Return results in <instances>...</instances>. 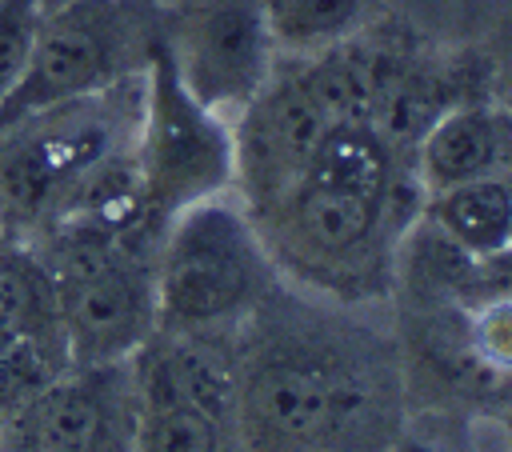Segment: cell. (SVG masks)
Masks as SVG:
<instances>
[{
  "label": "cell",
  "mask_w": 512,
  "mask_h": 452,
  "mask_svg": "<svg viewBox=\"0 0 512 452\" xmlns=\"http://www.w3.org/2000/svg\"><path fill=\"white\" fill-rule=\"evenodd\" d=\"M372 384L344 336L272 324L236 356V440L248 452H328L368 416Z\"/></svg>",
  "instance_id": "6da1fadb"
},
{
  "label": "cell",
  "mask_w": 512,
  "mask_h": 452,
  "mask_svg": "<svg viewBox=\"0 0 512 452\" xmlns=\"http://www.w3.org/2000/svg\"><path fill=\"white\" fill-rule=\"evenodd\" d=\"M140 108L144 72L8 124L0 132V232L48 228L96 164L136 144Z\"/></svg>",
  "instance_id": "7a4b0ae2"
},
{
  "label": "cell",
  "mask_w": 512,
  "mask_h": 452,
  "mask_svg": "<svg viewBox=\"0 0 512 452\" xmlns=\"http://www.w3.org/2000/svg\"><path fill=\"white\" fill-rule=\"evenodd\" d=\"M156 328L168 332H220L244 324L272 292L268 248L224 196L176 212L152 256Z\"/></svg>",
  "instance_id": "3957f363"
},
{
  "label": "cell",
  "mask_w": 512,
  "mask_h": 452,
  "mask_svg": "<svg viewBox=\"0 0 512 452\" xmlns=\"http://www.w3.org/2000/svg\"><path fill=\"white\" fill-rule=\"evenodd\" d=\"M164 12L148 0H68L40 16L32 56L0 100V132L40 108L104 92L148 68Z\"/></svg>",
  "instance_id": "277c9868"
},
{
  "label": "cell",
  "mask_w": 512,
  "mask_h": 452,
  "mask_svg": "<svg viewBox=\"0 0 512 452\" xmlns=\"http://www.w3.org/2000/svg\"><path fill=\"white\" fill-rule=\"evenodd\" d=\"M136 168L144 192V220L156 240L176 212L224 196L236 180L232 124L188 92L164 36L156 40L144 68Z\"/></svg>",
  "instance_id": "5b68a950"
},
{
  "label": "cell",
  "mask_w": 512,
  "mask_h": 452,
  "mask_svg": "<svg viewBox=\"0 0 512 452\" xmlns=\"http://www.w3.org/2000/svg\"><path fill=\"white\" fill-rule=\"evenodd\" d=\"M56 284V312L72 364L128 360L156 332L152 256L128 240L56 232L40 256Z\"/></svg>",
  "instance_id": "8992f818"
},
{
  "label": "cell",
  "mask_w": 512,
  "mask_h": 452,
  "mask_svg": "<svg viewBox=\"0 0 512 452\" xmlns=\"http://www.w3.org/2000/svg\"><path fill=\"white\" fill-rule=\"evenodd\" d=\"M136 388L128 360L72 364L0 420V452H132Z\"/></svg>",
  "instance_id": "52a82bcc"
},
{
  "label": "cell",
  "mask_w": 512,
  "mask_h": 452,
  "mask_svg": "<svg viewBox=\"0 0 512 452\" xmlns=\"http://www.w3.org/2000/svg\"><path fill=\"white\" fill-rule=\"evenodd\" d=\"M264 240L292 268L316 284L364 280L384 248V228L392 220L388 200H364L300 180L268 212L248 216Z\"/></svg>",
  "instance_id": "ba28073f"
},
{
  "label": "cell",
  "mask_w": 512,
  "mask_h": 452,
  "mask_svg": "<svg viewBox=\"0 0 512 452\" xmlns=\"http://www.w3.org/2000/svg\"><path fill=\"white\" fill-rule=\"evenodd\" d=\"M164 44L188 92L220 116L240 112L276 68L260 0H192L164 20Z\"/></svg>",
  "instance_id": "9c48e42d"
},
{
  "label": "cell",
  "mask_w": 512,
  "mask_h": 452,
  "mask_svg": "<svg viewBox=\"0 0 512 452\" xmlns=\"http://www.w3.org/2000/svg\"><path fill=\"white\" fill-rule=\"evenodd\" d=\"M328 116L300 88L292 68H272L264 88L236 112L232 152L236 188L244 192V212L260 216L284 200L308 172V160L328 132Z\"/></svg>",
  "instance_id": "30bf717a"
},
{
  "label": "cell",
  "mask_w": 512,
  "mask_h": 452,
  "mask_svg": "<svg viewBox=\"0 0 512 452\" xmlns=\"http://www.w3.org/2000/svg\"><path fill=\"white\" fill-rule=\"evenodd\" d=\"M412 152H416L420 184L432 196L452 184L496 172L500 152H504V132H500V120L484 104L464 100V104L448 108Z\"/></svg>",
  "instance_id": "8fae6325"
},
{
  "label": "cell",
  "mask_w": 512,
  "mask_h": 452,
  "mask_svg": "<svg viewBox=\"0 0 512 452\" xmlns=\"http://www.w3.org/2000/svg\"><path fill=\"white\" fill-rule=\"evenodd\" d=\"M308 184L364 196V200H388L396 204V152L392 144L368 124V120H336L320 136L308 172Z\"/></svg>",
  "instance_id": "7c38bea8"
},
{
  "label": "cell",
  "mask_w": 512,
  "mask_h": 452,
  "mask_svg": "<svg viewBox=\"0 0 512 452\" xmlns=\"http://www.w3.org/2000/svg\"><path fill=\"white\" fill-rule=\"evenodd\" d=\"M428 224H436L472 260L500 256L512 248V184L488 172L432 192Z\"/></svg>",
  "instance_id": "4fadbf2b"
},
{
  "label": "cell",
  "mask_w": 512,
  "mask_h": 452,
  "mask_svg": "<svg viewBox=\"0 0 512 452\" xmlns=\"http://www.w3.org/2000/svg\"><path fill=\"white\" fill-rule=\"evenodd\" d=\"M464 104L460 100V72H452L440 60H428L416 52V60L404 68V76L384 92V100L372 112V128L392 144V152H412L424 132L448 112Z\"/></svg>",
  "instance_id": "5bb4252c"
},
{
  "label": "cell",
  "mask_w": 512,
  "mask_h": 452,
  "mask_svg": "<svg viewBox=\"0 0 512 452\" xmlns=\"http://www.w3.org/2000/svg\"><path fill=\"white\" fill-rule=\"evenodd\" d=\"M276 52L308 56L360 32L376 0H260Z\"/></svg>",
  "instance_id": "9a60e30c"
},
{
  "label": "cell",
  "mask_w": 512,
  "mask_h": 452,
  "mask_svg": "<svg viewBox=\"0 0 512 452\" xmlns=\"http://www.w3.org/2000/svg\"><path fill=\"white\" fill-rule=\"evenodd\" d=\"M72 368L64 332H20L0 340V420Z\"/></svg>",
  "instance_id": "2e32d148"
},
{
  "label": "cell",
  "mask_w": 512,
  "mask_h": 452,
  "mask_svg": "<svg viewBox=\"0 0 512 452\" xmlns=\"http://www.w3.org/2000/svg\"><path fill=\"white\" fill-rule=\"evenodd\" d=\"M240 448L236 428L208 416L196 404H136V448L132 452H232Z\"/></svg>",
  "instance_id": "e0dca14e"
},
{
  "label": "cell",
  "mask_w": 512,
  "mask_h": 452,
  "mask_svg": "<svg viewBox=\"0 0 512 452\" xmlns=\"http://www.w3.org/2000/svg\"><path fill=\"white\" fill-rule=\"evenodd\" d=\"M40 0H0V100L16 88L40 28Z\"/></svg>",
  "instance_id": "ac0fdd59"
},
{
  "label": "cell",
  "mask_w": 512,
  "mask_h": 452,
  "mask_svg": "<svg viewBox=\"0 0 512 452\" xmlns=\"http://www.w3.org/2000/svg\"><path fill=\"white\" fill-rule=\"evenodd\" d=\"M468 344L484 368L512 376V296L480 300V308L468 316Z\"/></svg>",
  "instance_id": "d6986e66"
},
{
  "label": "cell",
  "mask_w": 512,
  "mask_h": 452,
  "mask_svg": "<svg viewBox=\"0 0 512 452\" xmlns=\"http://www.w3.org/2000/svg\"><path fill=\"white\" fill-rule=\"evenodd\" d=\"M392 452H444L432 436H420V432H408V436H400L396 444H392Z\"/></svg>",
  "instance_id": "ffe728a7"
},
{
  "label": "cell",
  "mask_w": 512,
  "mask_h": 452,
  "mask_svg": "<svg viewBox=\"0 0 512 452\" xmlns=\"http://www.w3.org/2000/svg\"><path fill=\"white\" fill-rule=\"evenodd\" d=\"M0 244H4V232H0Z\"/></svg>",
  "instance_id": "44dd1931"
},
{
  "label": "cell",
  "mask_w": 512,
  "mask_h": 452,
  "mask_svg": "<svg viewBox=\"0 0 512 452\" xmlns=\"http://www.w3.org/2000/svg\"><path fill=\"white\" fill-rule=\"evenodd\" d=\"M508 428H512V424H508Z\"/></svg>",
  "instance_id": "7402d4cb"
}]
</instances>
